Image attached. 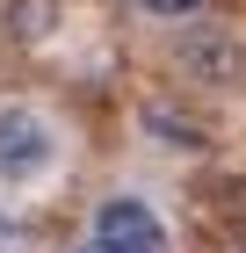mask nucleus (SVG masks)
<instances>
[{
  "mask_svg": "<svg viewBox=\"0 0 246 253\" xmlns=\"http://www.w3.org/2000/svg\"><path fill=\"white\" fill-rule=\"evenodd\" d=\"M174 73L189 80V87H210V94H239L246 87V43L232 37V29L196 22V29L174 37Z\"/></svg>",
  "mask_w": 246,
  "mask_h": 253,
  "instance_id": "obj_1",
  "label": "nucleus"
},
{
  "mask_svg": "<svg viewBox=\"0 0 246 253\" xmlns=\"http://www.w3.org/2000/svg\"><path fill=\"white\" fill-rule=\"evenodd\" d=\"M51 159H58V130L37 116V109L7 101V109H0V188H29V181H44Z\"/></svg>",
  "mask_w": 246,
  "mask_h": 253,
  "instance_id": "obj_2",
  "label": "nucleus"
},
{
  "mask_svg": "<svg viewBox=\"0 0 246 253\" xmlns=\"http://www.w3.org/2000/svg\"><path fill=\"white\" fill-rule=\"evenodd\" d=\"M87 239L109 253H167V224H159V210L145 195H109L95 210V224H87Z\"/></svg>",
  "mask_w": 246,
  "mask_h": 253,
  "instance_id": "obj_3",
  "label": "nucleus"
},
{
  "mask_svg": "<svg viewBox=\"0 0 246 253\" xmlns=\"http://www.w3.org/2000/svg\"><path fill=\"white\" fill-rule=\"evenodd\" d=\"M51 22H58V0H15L7 7V37L37 43V37H51Z\"/></svg>",
  "mask_w": 246,
  "mask_h": 253,
  "instance_id": "obj_4",
  "label": "nucleus"
},
{
  "mask_svg": "<svg viewBox=\"0 0 246 253\" xmlns=\"http://www.w3.org/2000/svg\"><path fill=\"white\" fill-rule=\"evenodd\" d=\"M145 130L174 137V152H203V130H196V123H181L174 109H145Z\"/></svg>",
  "mask_w": 246,
  "mask_h": 253,
  "instance_id": "obj_5",
  "label": "nucleus"
},
{
  "mask_svg": "<svg viewBox=\"0 0 246 253\" xmlns=\"http://www.w3.org/2000/svg\"><path fill=\"white\" fill-rule=\"evenodd\" d=\"M138 15H152V22H196L210 7V0H131Z\"/></svg>",
  "mask_w": 246,
  "mask_h": 253,
  "instance_id": "obj_6",
  "label": "nucleus"
},
{
  "mask_svg": "<svg viewBox=\"0 0 246 253\" xmlns=\"http://www.w3.org/2000/svg\"><path fill=\"white\" fill-rule=\"evenodd\" d=\"M80 253H109V246H95V239H87V246H80Z\"/></svg>",
  "mask_w": 246,
  "mask_h": 253,
  "instance_id": "obj_7",
  "label": "nucleus"
}]
</instances>
